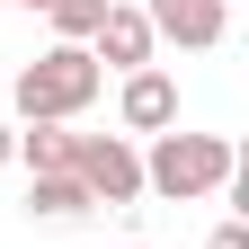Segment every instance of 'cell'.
Returning <instances> with one entry per match:
<instances>
[{
	"label": "cell",
	"instance_id": "5",
	"mask_svg": "<svg viewBox=\"0 0 249 249\" xmlns=\"http://www.w3.org/2000/svg\"><path fill=\"white\" fill-rule=\"evenodd\" d=\"M151 18L142 9H107L98 18V36H89V62H107V71H151Z\"/></svg>",
	"mask_w": 249,
	"mask_h": 249
},
{
	"label": "cell",
	"instance_id": "4",
	"mask_svg": "<svg viewBox=\"0 0 249 249\" xmlns=\"http://www.w3.org/2000/svg\"><path fill=\"white\" fill-rule=\"evenodd\" d=\"M142 18H151V36H169L187 53H213L231 36V0H142Z\"/></svg>",
	"mask_w": 249,
	"mask_h": 249
},
{
	"label": "cell",
	"instance_id": "7",
	"mask_svg": "<svg viewBox=\"0 0 249 249\" xmlns=\"http://www.w3.org/2000/svg\"><path fill=\"white\" fill-rule=\"evenodd\" d=\"M71 142L80 134H62V124H18V160L36 178H71Z\"/></svg>",
	"mask_w": 249,
	"mask_h": 249
},
{
	"label": "cell",
	"instance_id": "9",
	"mask_svg": "<svg viewBox=\"0 0 249 249\" xmlns=\"http://www.w3.org/2000/svg\"><path fill=\"white\" fill-rule=\"evenodd\" d=\"M36 9L62 27V45H89V36H98V18L116 9V0H36Z\"/></svg>",
	"mask_w": 249,
	"mask_h": 249
},
{
	"label": "cell",
	"instance_id": "3",
	"mask_svg": "<svg viewBox=\"0 0 249 249\" xmlns=\"http://www.w3.org/2000/svg\"><path fill=\"white\" fill-rule=\"evenodd\" d=\"M71 178L89 187V205H134L142 196V151L124 134H80L71 142Z\"/></svg>",
	"mask_w": 249,
	"mask_h": 249
},
{
	"label": "cell",
	"instance_id": "8",
	"mask_svg": "<svg viewBox=\"0 0 249 249\" xmlns=\"http://www.w3.org/2000/svg\"><path fill=\"white\" fill-rule=\"evenodd\" d=\"M27 213H36V223H80V213H89V187L80 178H36V187H27Z\"/></svg>",
	"mask_w": 249,
	"mask_h": 249
},
{
	"label": "cell",
	"instance_id": "6",
	"mask_svg": "<svg viewBox=\"0 0 249 249\" xmlns=\"http://www.w3.org/2000/svg\"><path fill=\"white\" fill-rule=\"evenodd\" d=\"M116 116H124V134H169V124H178V89H169V71H124Z\"/></svg>",
	"mask_w": 249,
	"mask_h": 249
},
{
	"label": "cell",
	"instance_id": "12",
	"mask_svg": "<svg viewBox=\"0 0 249 249\" xmlns=\"http://www.w3.org/2000/svg\"><path fill=\"white\" fill-rule=\"evenodd\" d=\"M9 9H36V0H9Z\"/></svg>",
	"mask_w": 249,
	"mask_h": 249
},
{
	"label": "cell",
	"instance_id": "11",
	"mask_svg": "<svg viewBox=\"0 0 249 249\" xmlns=\"http://www.w3.org/2000/svg\"><path fill=\"white\" fill-rule=\"evenodd\" d=\"M18 160V124H0V169H9Z\"/></svg>",
	"mask_w": 249,
	"mask_h": 249
},
{
	"label": "cell",
	"instance_id": "1",
	"mask_svg": "<svg viewBox=\"0 0 249 249\" xmlns=\"http://www.w3.org/2000/svg\"><path fill=\"white\" fill-rule=\"evenodd\" d=\"M240 169V151L223 134H151L142 151V187L151 196H169V205H205V196H223Z\"/></svg>",
	"mask_w": 249,
	"mask_h": 249
},
{
	"label": "cell",
	"instance_id": "2",
	"mask_svg": "<svg viewBox=\"0 0 249 249\" xmlns=\"http://www.w3.org/2000/svg\"><path fill=\"white\" fill-rule=\"evenodd\" d=\"M98 62H89V45H53V53H36L18 71V116L27 124H71L89 98H98Z\"/></svg>",
	"mask_w": 249,
	"mask_h": 249
},
{
	"label": "cell",
	"instance_id": "10",
	"mask_svg": "<svg viewBox=\"0 0 249 249\" xmlns=\"http://www.w3.org/2000/svg\"><path fill=\"white\" fill-rule=\"evenodd\" d=\"M205 249H249V223H223V231H213Z\"/></svg>",
	"mask_w": 249,
	"mask_h": 249
}]
</instances>
